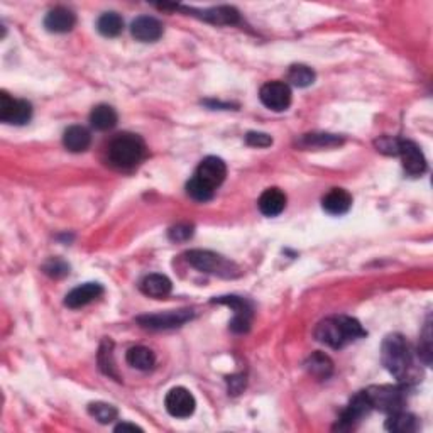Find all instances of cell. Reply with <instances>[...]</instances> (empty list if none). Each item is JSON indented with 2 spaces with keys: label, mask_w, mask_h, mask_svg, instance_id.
Returning a JSON list of instances; mask_svg holds the SVG:
<instances>
[{
  "label": "cell",
  "mask_w": 433,
  "mask_h": 433,
  "mask_svg": "<svg viewBox=\"0 0 433 433\" xmlns=\"http://www.w3.org/2000/svg\"><path fill=\"white\" fill-rule=\"evenodd\" d=\"M364 335L365 330L363 325L356 318L346 317V315L325 318L315 329V339L332 349H342L347 344L364 337Z\"/></svg>",
  "instance_id": "obj_1"
},
{
  "label": "cell",
  "mask_w": 433,
  "mask_h": 433,
  "mask_svg": "<svg viewBox=\"0 0 433 433\" xmlns=\"http://www.w3.org/2000/svg\"><path fill=\"white\" fill-rule=\"evenodd\" d=\"M146 156V144L136 134H119L108 146V159L119 170H132Z\"/></svg>",
  "instance_id": "obj_2"
},
{
  "label": "cell",
  "mask_w": 433,
  "mask_h": 433,
  "mask_svg": "<svg viewBox=\"0 0 433 433\" xmlns=\"http://www.w3.org/2000/svg\"><path fill=\"white\" fill-rule=\"evenodd\" d=\"M381 359L384 368L388 369L391 376H394L396 379L403 381L408 376L411 369V351L405 337L394 334L386 337L382 342V351H381Z\"/></svg>",
  "instance_id": "obj_3"
},
{
  "label": "cell",
  "mask_w": 433,
  "mask_h": 433,
  "mask_svg": "<svg viewBox=\"0 0 433 433\" xmlns=\"http://www.w3.org/2000/svg\"><path fill=\"white\" fill-rule=\"evenodd\" d=\"M187 261L199 271L218 275L222 277H235L239 276V268L234 263H229L225 258L210 251H190L187 252Z\"/></svg>",
  "instance_id": "obj_4"
},
{
  "label": "cell",
  "mask_w": 433,
  "mask_h": 433,
  "mask_svg": "<svg viewBox=\"0 0 433 433\" xmlns=\"http://www.w3.org/2000/svg\"><path fill=\"white\" fill-rule=\"evenodd\" d=\"M364 393L368 394L372 410L376 408L382 413H396V411H401L403 405H405L403 389L393 388V386H372Z\"/></svg>",
  "instance_id": "obj_5"
},
{
  "label": "cell",
  "mask_w": 433,
  "mask_h": 433,
  "mask_svg": "<svg viewBox=\"0 0 433 433\" xmlns=\"http://www.w3.org/2000/svg\"><path fill=\"white\" fill-rule=\"evenodd\" d=\"M32 105L27 100H20L11 96L7 92L0 94V120L6 124L24 125L31 120Z\"/></svg>",
  "instance_id": "obj_6"
},
{
  "label": "cell",
  "mask_w": 433,
  "mask_h": 433,
  "mask_svg": "<svg viewBox=\"0 0 433 433\" xmlns=\"http://www.w3.org/2000/svg\"><path fill=\"white\" fill-rule=\"evenodd\" d=\"M193 318V310H171V312L158 313V315H144L139 317V325L149 330H168L182 327L183 323L190 322Z\"/></svg>",
  "instance_id": "obj_7"
},
{
  "label": "cell",
  "mask_w": 433,
  "mask_h": 433,
  "mask_svg": "<svg viewBox=\"0 0 433 433\" xmlns=\"http://www.w3.org/2000/svg\"><path fill=\"white\" fill-rule=\"evenodd\" d=\"M259 99L269 111L283 112L291 105V88L284 82H268L261 87Z\"/></svg>",
  "instance_id": "obj_8"
},
{
  "label": "cell",
  "mask_w": 433,
  "mask_h": 433,
  "mask_svg": "<svg viewBox=\"0 0 433 433\" xmlns=\"http://www.w3.org/2000/svg\"><path fill=\"white\" fill-rule=\"evenodd\" d=\"M213 303L227 305L234 310V320L230 322V329L237 334H244L249 330L252 320V306L247 300L239 296H220L213 300Z\"/></svg>",
  "instance_id": "obj_9"
},
{
  "label": "cell",
  "mask_w": 433,
  "mask_h": 433,
  "mask_svg": "<svg viewBox=\"0 0 433 433\" xmlns=\"http://www.w3.org/2000/svg\"><path fill=\"white\" fill-rule=\"evenodd\" d=\"M165 406L175 418H188L195 411V396L187 388H173L166 394Z\"/></svg>",
  "instance_id": "obj_10"
},
{
  "label": "cell",
  "mask_w": 433,
  "mask_h": 433,
  "mask_svg": "<svg viewBox=\"0 0 433 433\" xmlns=\"http://www.w3.org/2000/svg\"><path fill=\"white\" fill-rule=\"evenodd\" d=\"M398 156H401L403 168H405L408 175L420 176L427 171V159H425L422 149H420L413 141L399 139Z\"/></svg>",
  "instance_id": "obj_11"
},
{
  "label": "cell",
  "mask_w": 433,
  "mask_h": 433,
  "mask_svg": "<svg viewBox=\"0 0 433 433\" xmlns=\"http://www.w3.org/2000/svg\"><path fill=\"white\" fill-rule=\"evenodd\" d=\"M195 176L196 178H200L203 183H207L210 188L215 190V188H218L222 183H224L227 176V166L220 158L208 156L200 163L199 168H196Z\"/></svg>",
  "instance_id": "obj_12"
},
{
  "label": "cell",
  "mask_w": 433,
  "mask_h": 433,
  "mask_svg": "<svg viewBox=\"0 0 433 433\" xmlns=\"http://www.w3.org/2000/svg\"><path fill=\"white\" fill-rule=\"evenodd\" d=\"M130 34L141 43H154L163 36V24L156 18L141 15L130 24Z\"/></svg>",
  "instance_id": "obj_13"
},
{
  "label": "cell",
  "mask_w": 433,
  "mask_h": 433,
  "mask_svg": "<svg viewBox=\"0 0 433 433\" xmlns=\"http://www.w3.org/2000/svg\"><path fill=\"white\" fill-rule=\"evenodd\" d=\"M371 410H372V406H371V403H369L368 394H365L363 391V393L356 394V396L352 398L351 405H349L346 410H344L342 416H340L337 427L340 428V430L351 428L352 425H354L356 422H359V420L363 418V416L368 415Z\"/></svg>",
  "instance_id": "obj_14"
},
{
  "label": "cell",
  "mask_w": 433,
  "mask_h": 433,
  "mask_svg": "<svg viewBox=\"0 0 433 433\" xmlns=\"http://www.w3.org/2000/svg\"><path fill=\"white\" fill-rule=\"evenodd\" d=\"M103 295V286L99 283H85L82 286H78V288L71 289V291L66 295L65 305L68 306V308H82V306H85L88 303H92V301L99 300L100 296Z\"/></svg>",
  "instance_id": "obj_15"
},
{
  "label": "cell",
  "mask_w": 433,
  "mask_h": 433,
  "mask_svg": "<svg viewBox=\"0 0 433 433\" xmlns=\"http://www.w3.org/2000/svg\"><path fill=\"white\" fill-rule=\"evenodd\" d=\"M75 24H77V15L66 7H54L53 11L48 12L44 19V27L49 32H56V34L70 32L75 27Z\"/></svg>",
  "instance_id": "obj_16"
},
{
  "label": "cell",
  "mask_w": 433,
  "mask_h": 433,
  "mask_svg": "<svg viewBox=\"0 0 433 433\" xmlns=\"http://www.w3.org/2000/svg\"><path fill=\"white\" fill-rule=\"evenodd\" d=\"M322 207L330 215H344L352 207V195L344 188H332V190L323 196Z\"/></svg>",
  "instance_id": "obj_17"
},
{
  "label": "cell",
  "mask_w": 433,
  "mask_h": 433,
  "mask_svg": "<svg viewBox=\"0 0 433 433\" xmlns=\"http://www.w3.org/2000/svg\"><path fill=\"white\" fill-rule=\"evenodd\" d=\"M259 210L266 217H277L286 208V195L280 188H268L259 196Z\"/></svg>",
  "instance_id": "obj_18"
},
{
  "label": "cell",
  "mask_w": 433,
  "mask_h": 433,
  "mask_svg": "<svg viewBox=\"0 0 433 433\" xmlns=\"http://www.w3.org/2000/svg\"><path fill=\"white\" fill-rule=\"evenodd\" d=\"M90 132L82 125H71L65 130V136H63V144L71 153H83L90 148Z\"/></svg>",
  "instance_id": "obj_19"
},
{
  "label": "cell",
  "mask_w": 433,
  "mask_h": 433,
  "mask_svg": "<svg viewBox=\"0 0 433 433\" xmlns=\"http://www.w3.org/2000/svg\"><path fill=\"white\" fill-rule=\"evenodd\" d=\"M173 289L170 277L165 275H149L141 281V291L151 298H166Z\"/></svg>",
  "instance_id": "obj_20"
},
{
  "label": "cell",
  "mask_w": 433,
  "mask_h": 433,
  "mask_svg": "<svg viewBox=\"0 0 433 433\" xmlns=\"http://www.w3.org/2000/svg\"><path fill=\"white\" fill-rule=\"evenodd\" d=\"M199 15L201 19L207 20V23L217 24V26H229V24L239 23V12L230 6L212 7V9L201 11Z\"/></svg>",
  "instance_id": "obj_21"
},
{
  "label": "cell",
  "mask_w": 433,
  "mask_h": 433,
  "mask_svg": "<svg viewBox=\"0 0 433 433\" xmlns=\"http://www.w3.org/2000/svg\"><path fill=\"white\" fill-rule=\"evenodd\" d=\"M305 368L312 376L320 381L329 379L332 372H334V363H332L330 357L323 354V352H315V354L310 356L308 359H306Z\"/></svg>",
  "instance_id": "obj_22"
},
{
  "label": "cell",
  "mask_w": 433,
  "mask_h": 433,
  "mask_svg": "<svg viewBox=\"0 0 433 433\" xmlns=\"http://www.w3.org/2000/svg\"><path fill=\"white\" fill-rule=\"evenodd\" d=\"M125 360H127L130 368L139 369V371H149V369H153L154 364H156V356H154V352L151 351V349L137 346L129 349L127 354H125Z\"/></svg>",
  "instance_id": "obj_23"
},
{
  "label": "cell",
  "mask_w": 433,
  "mask_h": 433,
  "mask_svg": "<svg viewBox=\"0 0 433 433\" xmlns=\"http://www.w3.org/2000/svg\"><path fill=\"white\" fill-rule=\"evenodd\" d=\"M117 119H119V117H117L115 108L105 103L96 105L90 113V124L92 127H95L96 130H108L115 127Z\"/></svg>",
  "instance_id": "obj_24"
},
{
  "label": "cell",
  "mask_w": 433,
  "mask_h": 433,
  "mask_svg": "<svg viewBox=\"0 0 433 433\" xmlns=\"http://www.w3.org/2000/svg\"><path fill=\"white\" fill-rule=\"evenodd\" d=\"M96 29L105 37H117L124 29V19L117 12H105L99 18Z\"/></svg>",
  "instance_id": "obj_25"
},
{
  "label": "cell",
  "mask_w": 433,
  "mask_h": 433,
  "mask_svg": "<svg viewBox=\"0 0 433 433\" xmlns=\"http://www.w3.org/2000/svg\"><path fill=\"white\" fill-rule=\"evenodd\" d=\"M416 418L413 415L405 413V411H396L391 413L388 422H386V430L394 433H411L416 430Z\"/></svg>",
  "instance_id": "obj_26"
},
{
  "label": "cell",
  "mask_w": 433,
  "mask_h": 433,
  "mask_svg": "<svg viewBox=\"0 0 433 433\" xmlns=\"http://www.w3.org/2000/svg\"><path fill=\"white\" fill-rule=\"evenodd\" d=\"M288 82L298 88H306L315 83V71L306 65H293L288 71Z\"/></svg>",
  "instance_id": "obj_27"
},
{
  "label": "cell",
  "mask_w": 433,
  "mask_h": 433,
  "mask_svg": "<svg viewBox=\"0 0 433 433\" xmlns=\"http://www.w3.org/2000/svg\"><path fill=\"white\" fill-rule=\"evenodd\" d=\"M112 347L113 342L111 339H105L100 346L99 352V364L100 369L107 374V376L113 377V379H119V374L115 371V363H113V354H112Z\"/></svg>",
  "instance_id": "obj_28"
},
{
  "label": "cell",
  "mask_w": 433,
  "mask_h": 433,
  "mask_svg": "<svg viewBox=\"0 0 433 433\" xmlns=\"http://www.w3.org/2000/svg\"><path fill=\"white\" fill-rule=\"evenodd\" d=\"M88 411H90V415L94 416L96 422L107 425L112 423L113 420H117V408L113 405H108V403H92L90 406H88Z\"/></svg>",
  "instance_id": "obj_29"
},
{
  "label": "cell",
  "mask_w": 433,
  "mask_h": 433,
  "mask_svg": "<svg viewBox=\"0 0 433 433\" xmlns=\"http://www.w3.org/2000/svg\"><path fill=\"white\" fill-rule=\"evenodd\" d=\"M213 192H215L213 188H210L207 183H203L200 178H196V176H193L190 182L187 183V193L196 201L212 200Z\"/></svg>",
  "instance_id": "obj_30"
},
{
  "label": "cell",
  "mask_w": 433,
  "mask_h": 433,
  "mask_svg": "<svg viewBox=\"0 0 433 433\" xmlns=\"http://www.w3.org/2000/svg\"><path fill=\"white\" fill-rule=\"evenodd\" d=\"M342 142V139L334 134H306L303 137L305 146H318V148H330Z\"/></svg>",
  "instance_id": "obj_31"
},
{
  "label": "cell",
  "mask_w": 433,
  "mask_h": 433,
  "mask_svg": "<svg viewBox=\"0 0 433 433\" xmlns=\"http://www.w3.org/2000/svg\"><path fill=\"white\" fill-rule=\"evenodd\" d=\"M246 142L252 148H269L272 144V137L264 132H249L246 136Z\"/></svg>",
  "instance_id": "obj_32"
},
{
  "label": "cell",
  "mask_w": 433,
  "mask_h": 433,
  "mask_svg": "<svg viewBox=\"0 0 433 433\" xmlns=\"http://www.w3.org/2000/svg\"><path fill=\"white\" fill-rule=\"evenodd\" d=\"M43 269L46 275H49L53 277H61L70 272V268L66 266L63 261H58V259H53V261H49V263H46Z\"/></svg>",
  "instance_id": "obj_33"
},
{
  "label": "cell",
  "mask_w": 433,
  "mask_h": 433,
  "mask_svg": "<svg viewBox=\"0 0 433 433\" xmlns=\"http://www.w3.org/2000/svg\"><path fill=\"white\" fill-rule=\"evenodd\" d=\"M377 151L381 153L389 154V156H398V149H399V139L394 137H382L376 142Z\"/></svg>",
  "instance_id": "obj_34"
},
{
  "label": "cell",
  "mask_w": 433,
  "mask_h": 433,
  "mask_svg": "<svg viewBox=\"0 0 433 433\" xmlns=\"http://www.w3.org/2000/svg\"><path fill=\"white\" fill-rule=\"evenodd\" d=\"M432 334H430V323H427V327H425V332H423V344L420 346V354L423 356L425 363L430 364V354H432Z\"/></svg>",
  "instance_id": "obj_35"
},
{
  "label": "cell",
  "mask_w": 433,
  "mask_h": 433,
  "mask_svg": "<svg viewBox=\"0 0 433 433\" xmlns=\"http://www.w3.org/2000/svg\"><path fill=\"white\" fill-rule=\"evenodd\" d=\"M193 235V229L190 225H176L170 230L171 241H187Z\"/></svg>",
  "instance_id": "obj_36"
},
{
  "label": "cell",
  "mask_w": 433,
  "mask_h": 433,
  "mask_svg": "<svg viewBox=\"0 0 433 433\" xmlns=\"http://www.w3.org/2000/svg\"><path fill=\"white\" fill-rule=\"evenodd\" d=\"M115 432H142V428L132 423H119L115 427Z\"/></svg>",
  "instance_id": "obj_37"
}]
</instances>
